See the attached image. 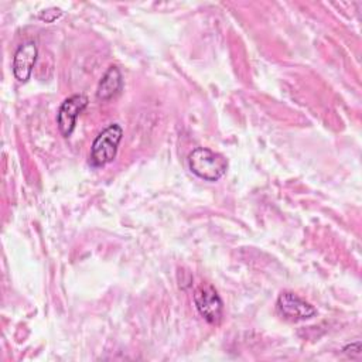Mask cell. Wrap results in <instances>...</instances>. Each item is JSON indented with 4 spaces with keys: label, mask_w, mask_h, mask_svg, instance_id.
Masks as SVG:
<instances>
[{
    "label": "cell",
    "mask_w": 362,
    "mask_h": 362,
    "mask_svg": "<svg viewBox=\"0 0 362 362\" xmlns=\"http://www.w3.org/2000/svg\"><path fill=\"white\" fill-rule=\"evenodd\" d=\"M123 88V78L122 72L117 66L112 65L107 68V71L103 74L102 79L98 83L96 89V98L99 100H109L113 96H116Z\"/></svg>",
    "instance_id": "7"
},
{
    "label": "cell",
    "mask_w": 362,
    "mask_h": 362,
    "mask_svg": "<svg viewBox=\"0 0 362 362\" xmlns=\"http://www.w3.org/2000/svg\"><path fill=\"white\" fill-rule=\"evenodd\" d=\"M277 310L283 315V318L298 322L313 318L317 314V310L314 305H311L308 301L303 300L297 294L291 291H283L277 298Z\"/></svg>",
    "instance_id": "5"
},
{
    "label": "cell",
    "mask_w": 362,
    "mask_h": 362,
    "mask_svg": "<svg viewBox=\"0 0 362 362\" xmlns=\"http://www.w3.org/2000/svg\"><path fill=\"white\" fill-rule=\"evenodd\" d=\"M37 57H38V48L37 44L31 40L23 42L21 45H18V48L14 52L13 57V75L18 82H27L31 76L33 68L37 62Z\"/></svg>",
    "instance_id": "6"
},
{
    "label": "cell",
    "mask_w": 362,
    "mask_h": 362,
    "mask_svg": "<svg viewBox=\"0 0 362 362\" xmlns=\"http://www.w3.org/2000/svg\"><path fill=\"white\" fill-rule=\"evenodd\" d=\"M194 304L199 315L209 324L218 325L223 315V303L211 284H202L194 291Z\"/></svg>",
    "instance_id": "3"
},
{
    "label": "cell",
    "mask_w": 362,
    "mask_h": 362,
    "mask_svg": "<svg viewBox=\"0 0 362 362\" xmlns=\"http://www.w3.org/2000/svg\"><path fill=\"white\" fill-rule=\"evenodd\" d=\"M62 10L58 8V7H49L47 10H42L40 14H38V18L45 21V23H54L55 20H58L61 16H62Z\"/></svg>",
    "instance_id": "8"
},
{
    "label": "cell",
    "mask_w": 362,
    "mask_h": 362,
    "mask_svg": "<svg viewBox=\"0 0 362 362\" xmlns=\"http://www.w3.org/2000/svg\"><path fill=\"white\" fill-rule=\"evenodd\" d=\"M89 100L82 93H75L66 98L57 113V124L58 130L64 137H69L75 129L78 116L85 110Z\"/></svg>",
    "instance_id": "4"
},
{
    "label": "cell",
    "mask_w": 362,
    "mask_h": 362,
    "mask_svg": "<svg viewBox=\"0 0 362 362\" xmlns=\"http://www.w3.org/2000/svg\"><path fill=\"white\" fill-rule=\"evenodd\" d=\"M188 167L198 178L215 182L225 175L228 160L221 153L208 147H197L188 154Z\"/></svg>",
    "instance_id": "1"
},
{
    "label": "cell",
    "mask_w": 362,
    "mask_h": 362,
    "mask_svg": "<svg viewBox=\"0 0 362 362\" xmlns=\"http://www.w3.org/2000/svg\"><path fill=\"white\" fill-rule=\"evenodd\" d=\"M123 137V129L119 123L107 124L95 137L90 146L89 164L93 167H103L112 163L117 154V147Z\"/></svg>",
    "instance_id": "2"
}]
</instances>
